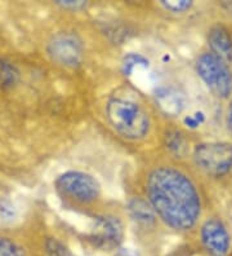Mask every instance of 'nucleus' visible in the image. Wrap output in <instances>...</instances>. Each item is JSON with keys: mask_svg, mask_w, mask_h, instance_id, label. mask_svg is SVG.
<instances>
[{"mask_svg": "<svg viewBox=\"0 0 232 256\" xmlns=\"http://www.w3.org/2000/svg\"><path fill=\"white\" fill-rule=\"evenodd\" d=\"M146 200L165 226L178 233L195 229L203 218L204 198L195 178L176 164L152 167L145 178Z\"/></svg>", "mask_w": 232, "mask_h": 256, "instance_id": "1", "label": "nucleus"}, {"mask_svg": "<svg viewBox=\"0 0 232 256\" xmlns=\"http://www.w3.org/2000/svg\"><path fill=\"white\" fill-rule=\"evenodd\" d=\"M105 112L108 124L124 140H145L151 132V116L145 104L134 94L125 92L112 94L106 102Z\"/></svg>", "mask_w": 232, "mask_h": 256, "instance_id": "2", "label": "nucleus"}, {"mask_svg": "<svg viewBox=\"0 0 232 256\" xmlns=\"http://www.w3.org/2000/svg\"><path fill=\"white\" fill-rule=\"evenodd\" d=\"M191 160L201 175L223 180L232 175V142L203 141L192 148Z\"/></svg>", "mask_w": 232, "mask_h": 256, "instance_id": "3", "label": "nucleus"}, {"mask_svg": "<svg viewBox=\"0 0 232 256\" xmlns=\"http://www.w3.org/2000/svg\"><path fill=\"white\" fill-rule=\"evenodd\" d=\"M54 186L63 200L77 206H92L102 194L101 184L94 176L77 170L61 174L56 178Z\"/></svg>", "mask_w": 232, "mask_h": 256, "instance_id": "4", "label": "nucleus"}, {"mask_svg": "<svg viewBox=\"0 0 232 256\" xmlns=\"http://www.w3.org/2000/svg\"><path fill=\"white\" fill-rule=\"evenodd\" d=\"M195 72L214 97L220 100L231 98L232 72L229 62L208 50L196 57Z\"/></svg>", "mask_w": 232, "mask_h": 256, "instance_id": "5", "label": "nucleus"}, {"mask_svg": "<svg viewBox=\"0 0 232 256\" xmlns=\"http://www.w3.org/2000/svg\"><path fill=\"white\" fill-rule=\"evenodd\" d=\"M48 54L53 62L68 69L81 65L84 58V44L79 35L72 32H59L48 43Z\"/></svg>", "mask_w": 232, "mask_h": 256, "instance_id": "6", "label": "nucleus"}, {"mask_svg": "<svg viewBox=\"0 0 232 256\" xmlns=\"http://www.w3.org/2000/svg\"><path fill=\"white\" fill-rule=\"evenodd\" d=\"M125 234L124 224L111 214L97 216L89 232V240L97 248L111 251L121 244Z\"/></svg>", "mask_w": 232, "mask_h": 256, "instance_id": "7", "label": "nucleus"}, {"mask_svg": "<svg viewBox=\"0 0 232 256\" xmlns=\"http://www.w3.org/2000/svg\"><path fill=\"white\" fill-rule=\"evenodd\" d=\"M200 244L209 256H227L231 251V234L220 216L207 218L200 225Z\"/></svg>", "mask_w": 232, "mask_h": 256, "instance_id": "8", "label": "nucleus"}, {"mask_svg": "<svg viewBox=\"0 0 232 256\" xmlns=\"http://www.w3.org/2000/svg\"><path fill=\"white\" fill-rule=\"evenodd\" d=\"M208 47L212 54H217L226 62H232V32L226 25L216 24L208 32Z\"/></svg>", "mask_w": 232, "mask_h": 256, "instance_id": "9", "label": "nucleus"}, {"mask_svg": "<svg viewBox=\"0 0 232 256\" xmlns=\"http://www.w3.org/2000/svg\"><path fill=\"white\" fill-rule=\"evenodd\" d=\"M128 211H129L130 219L141 226H152L158 220L154 208L146 198H132L128 202Z\"/></svg>", "mask_w": 232, "mask_h": 256, "instance_id": "10", "label": "nucleus"}, {"mask_svg": "<svg viewBox=\"0 0 232 256\" xmlns=\"http://www.w3.org/2000/svg\"><path fill=\"white\" fill-rule=\"evenodd\" d=\"M18 80V72L10 62L0 60V87H13Z\"/></svg>", "mask_w": 232, "mask_h": 256, "instance_id": "11", "label": "nucleus"}, {"mask_svg": "<svg viewBox=\"0 0 232 256\" xmlns=\"http://www.w3.org/2000/svg\"><path fill=\"white\" fill-rule=\"evenodd\" d=\"M44 247H45V252L48 256H74L71 250L58 238H46Z\"/></svg>", "mask_w": 232, "mask_h": 256, "instance_id": "12", "label": "nucleus"}, {"mask_svg": "<svg viewBox=\"0 0 232 256\" xmlns=\"http://www.w3.org/2000/svg\"><path fill=\"white\" fill-rule=\"evenodd\" d=\"M159 6L164 10L173 14H183V13L191 10L194 6V2L189 0H163L159 3Z\"/></svg>", "mask_w": 232, "mask_h": 256, "instance_id": "13", "label": "nucleus"}, {"mask_svg": "<svg viewBox=\"0 0 232 256\" xmlns=\"http://www.w3.org/2000/svg\"><path fill=\"white\" fill-rule=\"evenodd\" d=\"M0 256H27V254L13 240L0 237Z\"/></svg>", "mask_w": 232, "mask_h": 256, "instance_id": "14", "label": "nucleus"}, {"mask_svg": "<svg viewBox=\"0 0 232 256\" xmlns=\"http://www.w3.org/2000/svg\"><path fill=\"white\" fill-rule=\"evenodd\" d=\"M56 6H59L61 10L80 12V10H87L88 2H84V0H57Z\"/></svg>", "mask_w": 232, "mask_h": 256, "instance_id": "15", "label": "nucleus"}, {"mask_svg": "<svg viewBox=\"0 0 232 256\" xmlns=\"http://www.w3.org/2000/svg\"><path fill=\"white\" fill-rule=\"evenodd\" d=\"M17 218V210L9 200H0V219L12 222Z\"/></svg>", "mask_w": 232, "mask_h": 256, "instance_id": "16", "label": "nucleus"}, {"mask_svg": "<svg viewBox=\"0 0 232 256\" xmlns=\"http://www.w3.org/2000/svg\"><path fill=\"white\" fill-rule=\"evenodd\" d=\"M225 122H226L227 131L232 136V96L229 100V104H227L226 114H225Z\"/></svg>", "mask_w": 232, "mask_h": 256, "instance_id": "17", "label": "nucleus"}, {"mask_svg": "<svg viewBox=\"0 0 232 256\" xmlns=\"http://www.w3.org/2000/svg\"><path fill=\"white\" fill-rule=\"evenodd\" d=\"M231 72H232V68H231Z\"/></svg>", "mask_w": 232, "mask_h": 256, "instance_id": "18", "label": "nucleus"}]
</instances>
